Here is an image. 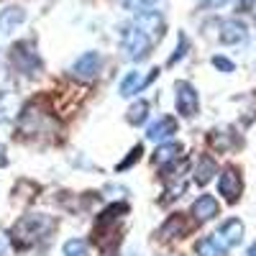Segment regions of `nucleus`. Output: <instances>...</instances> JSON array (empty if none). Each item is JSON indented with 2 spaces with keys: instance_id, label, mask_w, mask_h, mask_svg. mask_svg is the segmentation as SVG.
<instances>
[{
  "instance_id": "4be33fe9",
  "label": "nucleus",
  "mask_w": 256,
  "mask_h": 256,
  "mask_svg": "<svg viewBox=\"0 0 256 256\" xmlns=\"http://www.w3.org/2000/svg\"><path fill=\"white\" fill-rule=\"evenodd\" d=\"M141 154H144L141 144H138V146H134V148H131V154H128V159H123L120 164H116V172H123V169H128V166H131L136 159H141Z\"/></svg>"
},
{
  "instance_id": "6e6552de",
  "label": "nucleus",
  "mask_w": 256,
  "mask_h": 256,
  "mask_svg": "<svg viewBox=\"0 0 256 256\" xmlns=\"http://www.w3.org/2000/svg\"><path fill=\"white\" fill-rule=\"evenodd\" d=\"M100 67H102V56H100L98 52H84V54H80V56L72 62L70 72H72L77 80H92V77H98Z\"/></svg>"
},
{
  "instance_id": "f3484780",
  "label": "nucleus",
  "mask_w": 256,
  "mask_h": 256,
  "mask_svg": "<svg viewBox=\"0 0 256 256\" xmlns=\"http://www.w3.org/2000/svg\"><path fill=\"white\" fill-rule=\"evenodd\" d=\"M195 254H198V256H223L226 248H223V244L216 238V233H212V236H202V238L195 244Z\"/></svg>"
},
{
  "instance_id": "bb28decb",
  "label": "nucleus",
  "mask_w": 256,
  "mask_h": 256,
  "mask_svg": "<svg viewBox=\"0 0 256 256\" xmlns=\"http://www.w3.org/2000/svg\"><path fill=\"white\" fill-rule=\"evenodd\" d=\"M128 256H138V254H136V251H131V254H128Z\"/></svg>"
},
{
  "instance_id": "f257e3e1",
  "label": "nucleus",
  "mask_w": 256,
  "mask_h": 256,
  "mask_svg": "<svg viewBox=\"0 0 256 256\" xmlns=\"http://www.w3.org/2000/svg\"><path fill=\"white\" fill-rule=\"evenodd\" d=\"M54 228H56V220L52 216H46V212H28V216H24L10 230L13 246H18V248L36 246V241L49 238V233Z\"/></svg>"
},
{
  "instance_id": "f03ea898",
  "label": "nucleus",
  "mask_w": 256,
  "mask_h": 256,
  "mask_svg": "<svg viewBox=\"0 0 256 256\" xmlns=\"http://www.w3.org/2000/svg\"><path fill=\"white\" fill-rule=\"evenodd\" d=\"M154 44H156V41L148 34H144L134 20H128V24L120 28V46H123L126 56L131 62H144L148 54H152Z\"/></svg>"
},
{
  "instance_id": "f8f14e48",
  "label": "nucleus",
  "mask_w": 256,
  "mask_h": 256,
  "mask_svg": "<svg viewBox=\"0 0 256 256\" xmlns=\"http://www.w3.org/2000/svg\"><path fill=\"white\" fill-rule=\"evenodd\" d=\"M180 156H182V144L166 141V144H159V146H156V152H154V164H159L162 169H166V166L177 164Z\"/></svg>"
},
{
  "instance_id": "20e7f679",
  "label": "nucleus",
  "mask_w": 256,
  "mask_h": 256,
  "mask_svg": "<svg viewBox=\"0 0 256 256\" xmlns=\"http://www.w3.org/2000/svg\"><path fill=\"white\" fill-rule=\"evenodd\" d=\"M174 108L182 118H195L198 110H200V95L195 90V84L187 82V80H180L174 84Z\"/></svg>"
},
{
  "instance_id": "39448f33",
  "label": "nucleus",
  "mask_w": 256,
  "mask_h": 256,
  "mask_svg": "<svg viewBox=\"0 0 256 256\" xmlns=\"http://www.w3.org/2000/svg\"><path fill=\"white\" fill-rule=\"evenodd\" d=\"M244 192V177L233 164H226L218 172V195H223L226 202H238Z\"/></svg>"
},
{
  "instance_id": "5701e85b",
  "label": "nucleus",
  "mask_w": 256,
  "mask_h": 256,
  "mask_svg": "<svg viewBox=\"0 0 256 256\" xmlns=\"http://www.w3.org/2000/svg\"><path fill=\"white\" fill-rule=\"evenodd\" d=\"M212 67L220 70V72H233V70H236V64H233L230 59H226V56H220V54H216V56H212Z\"/></svg>"
},
{
  "instance_id": "6ab92c4d",
  "label": "nucleus",
  "mask_w": 256,
  "mask_h": 256,
  "mask_svg": "<svg viewBox=\"0 0 256 256\" xmlns=\"http://www.w3.org/2000/svg\"><path fill=\"white\" fill-rule=\"evenodd\" d=\"M128 123L131 126H141L146 118H148V102L146 100H138V102H134L131 108H128Z\"/></svg>"
},
{
  "instance_id": "aec40b11",
  "label": "nucleus",
  "mask_w": 256,
  "mask_h": 256,
  "mask_svg": "<svg viewBox=\"0 0 256 256\" xmlns=\"http://www.w3.org/2000/svg\"><path fill=\"white\" fill-rule=\"evenodd\" d=\"M62 254L64 256H90V248L84 238H70V241H64Z\"/></svg>"
},
{
  "instance_id": "412c9836",
  "label": "nucleus",
  "mask_w": 256,
  "mask_h": 256,
  "mask_svg": "<svg viewBox=\"0 0 256 256\" xmlns=\"http://www.w3.org/2000/svg\"><path fill=\"white\" fill-rule=\"evenodd\" d=\"M120 3L131 13H144V10H152L156 6V0H120Z\"/></svg>"
},
{
  "instance_id": "393cba45",
  "label": "nucleus",
  "mask_w": 256,
  "mask_h": 256,
  "mask_svg": "<svg viewBox=\"0 0 256 256\" xmlns=\"http://www.w3.org/2000/svg\"><path fill=\"white\" fill-rule=\"evenodd\" d=\"M3 166H8V156H6V146L0 144V169Z\"/></svg>"
},
{
  "instance_id": "0eeeda50",
  "label": "nucleus",
  "mask_w": 256,
  "mask_h": 256,
  "mask_svg": "<svg viewBox=\"0 0 256 256\" xmlns=\"http://www.w3.org/2000/svg\"><path fill=\"white\" fill-rule=\"evenodd\" d=\"M244 236H246V226H244L241 218H228V220H223L220 228L216 230V238L223 244L226 251L236 248V246L244 241Z\"/></svg>"
},
{
  "instance_id": "dca6fc26",
  "label": "nucleus",
  "mask_w": 256,
  "mask_h": 256,
  "mask_svg": "<svg viewBox=\"0 0 256 256\" xmlns=\"http://www.w3.org/2000/svg\"><path fill=\"white\" fill-rule=\"evenodd\" d=\"M26 20V10L18 8V6H10L6 10H0V31L3 34H10L16 31V26H20Z\"/></svg>"
},
{
  "instance_id": "7ed1b4c3",
  "label": "nucleus",
  "mask_w": 256,
  "mask_h": 256,
  "mask_svg": "<svg viewBox=\"0 0 256 256\" xmlns=\"http://www.w3.org/2000/svg\"><path fill=\"white\" fill-rule=\"evenodd\" d=\"M10 62H13V67L18 72H24L26 77H34V74L41 72V59L36 54L34 41H18V44H13Z\"/></svg>"
},
{
  "instance_id": "a878e982",
  "label": "nucleus",
  "mask_w": 256,
  "mask_h": 256,
  "mask_svg": "<svg viewBox=\"0 0 256 256\" xmlns=\"http://www.w3.org/2000/svg\"><path fill=\"white\" fill-rule=\"evenodd\" d=\"M246 256H256V241H254V244L246 248Z\"/></svg>"
},
{
  "instance_id": "4468645a",
  "label": "nucleus",
  "mask_w": 256,
  "mask_h": 256,
  "mask_svg": "<svg viewBox=\"0 0 256 256\" xmlns=\"http://www.w3.org/2000/svg\"><path fill=\"white\" fill-rule=\"evenodd\" d=\"M208 141H210V146L216 148V152H228V148L238 146V136L233 134L230 128H212Z\"/></svg>"
},
{
  "instance_id": "b1692460",
  "label": "nucleus",
  "mask_w": 256,
  "mask_h": 256,
  "mask_svg": "<svg viewBox=\"0 0 256 256\" xmlns=\"http://www.w3.org/2000/svg\"><path fill=\"white\" fill-rule=\"evenodd\" d=\"M184 54H187V36H184V34H180V36H177V52L172 54L169 64H174V62H177V59H182Z\"/></svg>"
},
{
  "instance_id": "1a4fd4ad",
  "label": "nucleus",
  "mask_w": 256,
  "mask_h": 256,
  "mask_svg": "<svg viewBox=\"0 0 256 256\" xmlns=\"http://www.w3.org/2000/svg\"><path fill=\"white\" fill-rule=\"evenodd\" d=\"M134 24L144 31V34H148L154 41H162L164 38V28H166V24H164V18H162V13L159 10H144V13H136L134 16Z\"/></svg>"
},
{
  "instance_id": "9b49d317",
  "label": "nucleus",
  "mask_w": 256,
  "mask_h": 256,
  "mask_svg": "<svg viewBox=\"0 0 256 256\" xmlns=\"http://www.w3.org/2000/svg\"><path fill=\"white\" fill-rule=\"evenodd\" d=\"M218 210H220V205H218L216 198H212V195H200L195 202H192L190 216L195 218L198 223H208V220H212L218 216Z\"/></svg>"
},
{
  "instance_id": "ddd939ff",
  "label": "nucleus",
  "mask_w": 256,
  "mask_h": 256,
  "mask_svg": "<svg viewBox=\"0 0 256 256\" xmlns=\"http://www.w3.org/2000/svg\"><path fill=\"white\" fill-rule=\"evenodd\" d=\"M156 74H159V70H152V74H148L146 80H141V72H128V74L120 80V88H118V92H120L123 98L134 95V92H138L141 88H146V84L152 82Z\"/></svg>"
},
{
  "instance_id": "9d476101",
  "label": "nucleus",
  "mask_w": 256,
  "mask_h": 256,
  "mask_svg": "<svg viewBox=\"0 0 256 256\" xmlns=\"http://www.w3.org/2000/svg\"><path fill=\"white\" fill-rule=\"evenodd\" d=\"M177 134V118L174 116H162L159 120H154L152 126L146 128V138L148 141H159L164 144L166 138H172Z\"/></svg>"
},
{
  "instance_id": "423d86ee",
  "label": "nucleus",
  "mask_w": 256,
  "mask_h": 256,
  "mask_svg": "<svg viewBox=\"0 0 256 256\" xmlns=\"http://www.w3.org/2000/svg\"><path fill=\"white\" fill-rule=\"evenodd\" d=\"M248 38V26L241 18H223L218 24V41L223 46H236Z\"/></svg>"
},
{
  "instance_id": "2eb2a0df",
  "label": "nucleus",
  "mask_w": 256,
  "mask_h": 256,
  "mask_svg": "<svg viewBox=\"0 0 256 256\" xmlns=\"http://www.w3.org/2000/svg\"><path fill=\"white\" fill-rule=\"evenodd\" d=\"M218 172H220V169H218L216 159H212L210 154H202V156L198 159V166H195V182H198L200 187H205Z\"/></svg>"
},
{
  "instance_id": "a211bd4d",
  "label": "nucleus",
  "mask_w": 256,
  "mask_h": 256,
  "mask_svg": "<svg viewBox=\"0 0 256 256\" xmlns=\"http://www.w3.org/2000/svg\"><path fill=\"white\" fill-rule=\"evenodd\" d=\"M190 230V226H187V220L182 218V216H169V220L162 226V238H182V233H187Z\"/></svg>"
}]
</instances>
